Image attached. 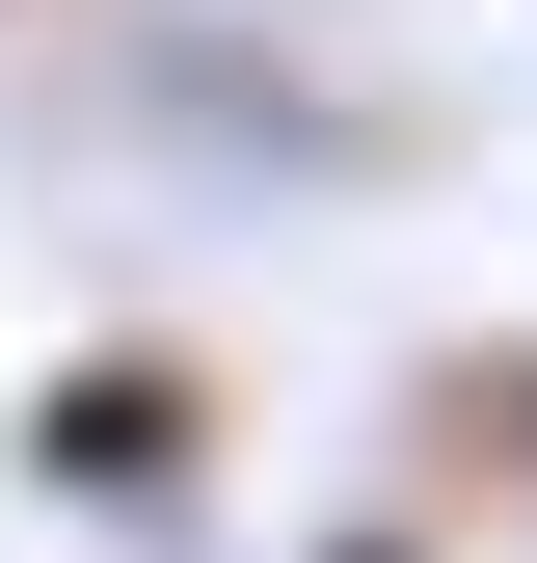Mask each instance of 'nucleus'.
<instances>
[{
  "instance_id": "1",
  "label": "nucleus",
  "mask_w": 537,
  "mask_h": 563,
  "mask_svg": "<svg viewBox=\"0 0 537 563\" xmlns=\"http://www.w3.org/2000/svg\"><path fill=\"white\" fill-rule=\"evenodd\" d=\"M216 456H242L216 322H81L28 402H0V483H28L54 537H188V510H216Z\"/></svg>"
},
{
  "instance_id": "2",
  "label": "nucleus",
  "mask_w": 537,
  "mask_h": 563,
  "mask_svg": "<svg viewBox=\"0 0 537 563\" xmlns=\"http://www.w3.org/2000/svg\"><path fill=\"white\" fill-rule=\"evenodd\" d=\"M296 563H457V537H430V510H403V483H376V510H322Z\"/></svg>"
}]
</instances>
